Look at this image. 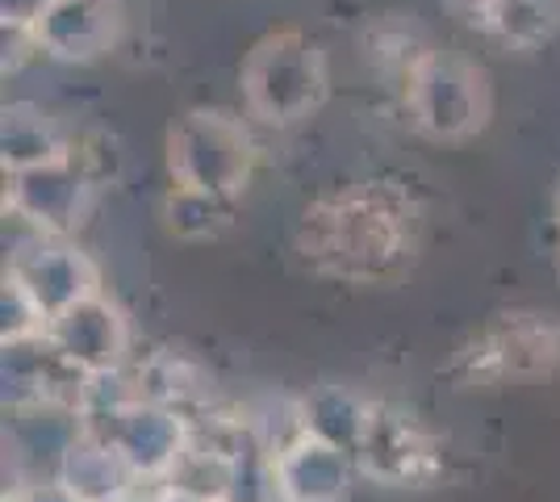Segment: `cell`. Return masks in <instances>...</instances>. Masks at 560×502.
Segmentation results:
<instances>
[{"label": "cell", "mask_w": 560, "mask_h": 502, "mask_svg": "<svg viewBox=\"0 0 560 502\" xmlns=\"http://www.w3.org/2000/svg\"><path fill=\"white\" fill-rule=\"evenodd\" d=\"M422 210L401 180H355L323 192L298 214L293 252L335 285H401L419 260Z\"/></svg>", "instance_id": "1"}, {"label": "cell", "mask_w": 560, "mask_h": 502, "mask_svg": "<svg viewBox=\"0 0 560 502\" xmlns=\"http://www.w3.org/2000/svg\"><path fill=\"white\" fill-rule=\"evenodd\" d=\"M238 89L247 118L272 130H293L327 105V55L302 30H272L247 50L238 68Z\"/></svg>", "instance_id": "2"}, {"label": "cell", "mask_w": 560, "mask_h": 502, "mask_svg": "<svg viewBox=\"0 0 560 502\" xmlns=\"http://www.w3.org/2000/svg\"><path fill=\"white\" fill-rule=\"evenodd\" d=\"M560 373V318L544 311H502L452 352L444 377L456 389H498Z\"/></svg>", "instance_id": "3"}, {"label": "cell", "mask_w": 560, "mask_h": 502, "mask_svg": "<svg viewBox=\"0 0 560 502\" xmlns=\"http://www.w3.org/2000/svg\"><path fill=\"white\" fill-rule=\"evenodd\" d=\"M401 101L415 130L431 143H468L490 126L493 114L490 75L460 50H427L406 80Z\"/></svg>", "instance_id": "4"}, {"label": "cell", "mask_w": 560, "mask_h": 502, "mask_svg": "<svg viewBox=\"0 0 560 502\" xmlns=\"http://www.w3.org/2000/svg\"><path fill=\"white\" fill-rule=\"evenodd\" d=\"M259 147L252 126L231 109H188L167 130L172 185L243 197L256 176Z\"/></svg>", "instance_id": "5"}, {"label": "cell", "mask_w": 560, "mask_h": 502, "mask_svg": "<svg viewBox=\"0 0 560 502\" xmlns=\"http://www.w3.org/2000/svg\"><path fill=\"white\" fill-rule=\"evenodd\" d=\"M355 469L364 481L385 490H427L444 478V444L415 410L376 402L355 448Z\"/></svg>", "instance_id": "6"}, {"label": "cell", "mask_w": 560, "mask_h": 502, "mask_svg": "<svg viewBox=\"0 0 560 502\" xmlns=\"http://www.w3.org/2000/svg\"><path fill=\"white\" fill-rule=\"evenodd\" d=\"M96 185L75 160L4 172V218L43 235H75L93 214Z\"/></svg>", "instance_id": "7"}, {"label": "cell", "mask_w": 560, "mask_h": 502, "mask_svg": "<svg viewBox=\"0 0 560 502\" xmlns=\"http://www.w3.org/2000/svg\"><path fill=\"white\" fill-rule=\"evenodd\" d=\"M4 272L18 277L50 318L75 302H84V297H93V293H105L101 268L75 243V235H43V231L25 226L22 240L9 247Z\"/></svg>", "instance_id": "8"}, {"label": "cell", "mask_w": 560, "mask_h": 502, "mask_svg": "<svg viewBox=\"0 0 560 502\" xmlns=\"http://www.w3.org/2000/svg\"><path fill=\"white\" fill-rule=\"evenodd\" d=\"M47 343L84 377L126 369L139 357L135 352V327L109 293H93V297L55 314L47 327Z\"/></svg>", "instance_id": "9"}, {"label": "cell", "mask_w": 560, "mask_h": 502, "mask_svg": "<svg viewBox=\"0 0 560 502\" xmlns=\"http://www.w3.org/2000/svg\"><path fill=\"white\" fill-rule=\"evenodd\" d=\"M84 423H93L135 465L142 486H160L188 444V415L176 407H160V402H130L114 415L84 419Z\"/></svg>", "instance_id": "10"}, {"label": "cell", "mask_w": 560, "mask_h": 502, "mask_svg": "<svg viewBox=\"0 0 560 502\" xmlns=\"http://www.w3.org/2000/svg\"><path fill=\"white\" fill-rule=\"evenodd\" d=\"M84 398V373L47 339L4 348V410H75Z\"/></svg>", "instance_id": "11"}, {"label": "cell", "mask_w": 560, "mask_h": 502, "mask_svg": "<svg viewBox=\"0 0 560 502\" xmlns=\"http://www.w3.org/2000/svg\"><path fill=\"white\" fill-rule=\"evenodd\" d=\"M34 38L47 59L59 63H93L109 55L121 38V4L117 0H50L34 22Z\"/></svg>", "instance_id": "12"}, {"label": "cell", "mask_w": 560, "mask_h": 502, "mask_svg": "<svg viewBox=\"0 0 560 502\" xmlns=\"http://www.w3.org/2000/svg\"><path fill=\"white\" fill-rule=\"evenodd\" d=\"M55 481L75 502H121L142 490L135 465L117 453L93 423H80L75 435L63 444L59 465H55Z\"/></svg>", "instance_id": "13"}, {"label": "cell", "mask_w": 560, "mask_h": 502, "mask_svg": "<svg viewBox=\"0 0 560 502\" xmlns=\"http://www.w3.org/2000/svg\"><path fill=\"white\" fill-rule=\"evenodd\" d=\"M277 465V490L280 502H348L351 486L360 478L355 456L335 448L327 440H318L314 431H305L302 440H293Z\"/></svg>", "instance_id": "14"}, {"label": "cell", "mask_w": 560, "mask_h": 502, "mask_svg": "<svg viewBox=\"0 0 560 502\" xmlns=\"http://www.w3.org/2000/svg\"><path fill=\"white\" fill-rule=\"evenodd\" d=\"M130 373L139 385V402H160V407H176L192 415V410L213 407V377L185 352L172 348H155L147 357L130 360Z\"/></svg>", "instance_id": "15"}, {"label": "cell", "mask_w": 560, "mask_h": 502, "mask_svg": "<svg viewBox=\"0 0 560 502\" xmlns=\"http://www.w3.org/2000/svg\"><path fill=\"white\" fill-rule=\"evenodd\" d=\"M71 139L75 135L43 105L13 101V105H4V121H0V164L4 172H22V167L68 160Z\"/></svg>", "instance_id": "16"}, {"label": "cell", "mask_w": 560, "mask_h": 502, "mask_svg": "<svg viewBox=\"0 0 560 502\" xmlns=\"http://www.w3.org/2000/svg\"><path fill=\"white\" fill-rule=\"evenodd\" d=\"M302 402H305V428L314 431L318 440H327V444L355 456L364 431H369V419H373L376 398L351 389V385L323 382V385H310L302 394Z\"/></svg>", "instance_id": "17"}, {"label": "cell", "mask_w": 560, "mask_h": 502, "mask_svg": "<svg viewBox=\"0 0 560 502\" xmlns=\"http://www.w3.org/2000/svg\"><path fill=\"white\" fill-rule=\"evenodd\" d=\"M238 218V197L210 189H188V185H172L160 201V222L172 240L180 243H213L222 240Z\"/></svg>", "instance_id": "18"}, {"label": "cell", "mask_w": 560, "mask_h": 502, "mask_svg": "<svg viewBox=\"0 0 560 502\" xmlns=\"http://www.w3.org/2000/svg\"><path fill=\"white\" fill-rule=\"evenodd\" d=\"M486 34L514 50H539L560 34V0H493Z\"/></svg>", "instance_id": "19"}, {"label": "cell", "mask_w": 560, "mask_h": 502, "mask_svg": "<svg viewBox=\"0 0 560 502\" xmlns=\"http://www.w3.org/2000/svg\"><path fill=\"white\" fill-rule=\"evenodd\" d=\"M247 431L268 456H280L293 440H302L305 431V402L302 394H259L243 407Z\"/></svg>", "instance_id": "20"}, {"label": "cell", "mask_w": 560, "mask_h": 502, "mask_svg": "<svg viewBox=\"0 0 560 502\" xmlns=\"http://www.w3.org/2000/svg\"><path fill=\"white\" fill-rule=\"evenodd\" d=\"M50 314L38 306V297L4 272L0 281V348L9 343H34V339H47Z\"/></svg>", "instance_id": "21"}, {"label": "cell", "mask_w": 560, "mask_h": 502, "mask_svg": "<svg viewBox=\"0 0 560 502\" xmlns=\"http://www.w3.org/2000/svg\"><path fill=\"white\" fill-rule=\"evenodd\" d=\"M71 160L80 164V172L93 180L96 189H109L121 176V143L109 130H80L71 139Z\"/></svg>", "instance_id": "22"}, {"label": "cell", "mask_w": 560, "mask_h": 502, "mask_svg": "<svg viewBox=\"0 0 560 502\" xmlns=\"http://www.w3.org/2000/svg\"><path fill=\"white\" fill-rule=\"evenodd\" d=\"M4 502H75L55 478H30V481H9Z\"/></svg>", "instance_id": "23"}, {"label": "cell", "mask_w": 560, "mask_h": 502, "mask_svg": "<svg viewBox=\"0 0 560 502\" xmlns=\"http://www.w3.org/2000/svg\"><path fill=\"white\" fill-rule=\"evenodd\" d=\"M50 0H0V22L4 25H34Z\"/></svg>", "instance_id": "24"}, {"label": "cell", "mask_w": 560, "mask_h": 502, "mask_svg": "<svg viewBox=\"0 0 560 502\" xmlns=\"http://www.w3.org/2000/svg\"><path fill=\"white\" fill-rule=\"evenodd\" d=\"M447 9L460 17V22H468V25H490V9H493V0H444Z\"/></svg>", "instance_id": "25"}, {"label": "cell", "mask_w": 560, "mask_h": 502, "mask_svg": "<svg viewBox=\"0 0 560 502\" xmlns=\"http://www.w3.org/2000/svg\"><path fill=\"white\" fill-rule=\"evenodd\" d=\"M121 502H160V494H155L151 486H142L139 494H130V499H121Z\"/></svg>", "instance_id": "26"}, {"label": "cell", "mask_w": 560, "mask_h": 502, "mask_svg": "<svg viewBox=\"0 0 560 502\" xmlns=\"http://www.w3.org/2000/svg\"><path fill=\"white\" fill-rule=\"evenodd\" d=\"M552 222H557V235H560V185H557V192H552Z\"/></svg>", "instance_id": "27"}, {"label": "cell", "mask_w": 560, "mask_h": 502, "mask_svg": "<svg viewBox=\"0 0 560 502\" xmlns=\"http://www.w3.org/2000/svg\"><path fill=\"white\" fill-rule=\"evenodd\" d=\"M557 281H560V252H557Z\"/></svg>", "instance_id": "28"}]
</instances>
